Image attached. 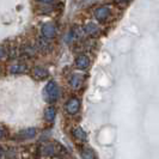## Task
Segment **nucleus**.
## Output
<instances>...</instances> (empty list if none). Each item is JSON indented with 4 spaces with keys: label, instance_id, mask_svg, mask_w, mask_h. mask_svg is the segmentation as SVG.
Here are the masks:
<instances>
[{
    "label": "nucleus",
    "instance_id": "1",
    "mask_svg": "<svg viewBox=\"0 0 159 159\" xmlns=\"http://www.w3.org/2000/svg\"><path fill=\"white\" fill-rule=\"evenodd\" d=\"M59 98V88L55 81H49L44 88V99L48 103H55Z\"/></svg>",
    "mask_w": 159,
    "mask_h": 159
},
{
    "label": "nucleus",
    "instance_id": "2",
    "mask_svg": "<svg viewBox=\"0 0 159 159\" xmlns=\"http://www.w3.org/2000/svg\"><path fill=\"white\" fill-rule=\"evenodd\" d=\"M80 109V102L78 98H71L66 104V111L70 115H75Z\"/></svg>",
    "mask_w": 159,
    "mask_h": 159
},
{
    "label": "nucleus",
    "instance_id": "3",
    "mask_svg": "<svg viewBox=\"0 0 159 159\" xmlns=\"http://www.w3.org/2000/svg\"><path fill=\"white\" fill-rule=\"evenodd\" d=\"M109 16H110V10H109V7H107V6H101V7H98L95 11L96 19L98 22H101V23H103L104 20H107Z\"/></svg>",
    "mask_w": 159,
    "mask_h": 159
},
{
    "label": "nucleus",
    "instance_id": "4",
    "mask_svg": "<svg viewBox=\"0 0 159 159\" xmlns=\"http://www.w3.org/2000/svg\"><path fill=\"white\" fill-rule=\"evenodd\" d=\"M41 32L46 39H53L56 34V29L52 23H46L42 25Z\"/></svg>",
    "mask_w": 159,
    "mask_h": 159
},
{
    "label": "nucleus",
    "instance_id": "5",
    "mask_svg": "<svg viewBox=\"0 0 159 159\" xmlns=\"http://www.w3.org/2000/svg\"><path fill=\"white\" fill-rule=\"evenodd\" d=\"M57 147H59L57 143H44V145L42 146L41 151H42V153H43L44 156H54V154H56V153L59 152Z\"/></svg>",
    "mask_w": 159,
    "mask_h": 159
},
{
    "label": "nucleus",
    "instance_id": "6",
    "mask_svg": "<svg viewBox=\"0 0 159 159\" xmlns=\"http://www.w3.org/2000/svg\"><path fill=\"white\" fill-rule=\"evenodd\" d=\"M75 66L78 70H86L90 66V59L86 55H79L75 59Z\"/></svg>",
    "mask_w": 159,
    "mask_h": 159
},
{
    "label": "nucleus",
    "instance_id": "7",
    "mask_svg": "<svg viewBox=\"0 0 159 159\" xmlns=\"http://www.w3.org/2000/svg\"><path fill=\"white\" fill-rule=\"evenodd\" d=\"M32 75L37 80H43L48 77V71L43 67H35L32 70Z\"/></svg>",
    "mask_w": 159,
    "mask_h": 159
},
{
    "label": "nucleus",
    "instance_id": "8",
    "mask_svg": "<svg viewBox=\"0 0 159 159\" xmlns=\"http://www.w3.org/2000/svg\"><path fill=\"white\" fill-rule=\"evenodd\" d=\"M73 135H74V138H75L77 140H79V141H86V138H88L85 130L81 127L74 128V129H73Z\"/></svg>",
    "mask_w": 159,
    "mask_h": 159
},
{
    "label": "nucleus",
    "instance_id": "9",
    "mask_svg": "<svg viewBox=\"0 0 159 159\" xmlns=\"http://www.w3.org/2000/svg\"><path fill=\"white\" fill-rule=\"evenodd\" d=\"M35 135H36V129H35V128H28V129H24V130H22V132L18 134V136H19L20 139H23V140H25V139H30V138H34Z\"/></svg>",
    "mask_w": 159,
    "mask_h": 159
},
{
    "label": "nucleus",
    "instance_id": "10",
    "mask_svg": "<svg viewBox=\"0 0 159 159\" xmlns=\"http://www.w3.org/2000/svg\"><path fill=\"white\" fill-rule=\"evenodd\" d=\"M56 116V109L54 107H48L44 110V119L47 120L48 122H53L55 120Z\"/></svg>",
    "mask_w": 159,
    "mask_h": 159
},
{
    "label": "nucleus",
    "instance_id": "11",
    "mask_svg": "<svg viewBox=\"0 0 159 159\" xmlns=\"http://www.w3.org/2000/svg\"><path fill=\"white\" fill-rule=\"evenodd\" d=\"M10 72L12 74H24L28 72V67L25 65H13V66H11Z\"/></svg>",
    "mask_w": 159,
    "mask_h": 159
},
{
    "label": "nucleus",
    "instance_id": "12",
    "mask_svg": "<svg viewBox=\"0 0 159 159\" xmlns=\"http://www.w3.org/2000/svg\"><path fill=\"white\" fill-rule=\"evenodd\" d=\"M80 156H81V159H96L95 152L91 148H81Z\"/></svg>",
    "mask_w": 159,
    "mask_h": 159
},
{
    "label": "nucleus",
    "instance_id": "13",
    "mask_svg": "<svg viewBox=\"0 0 159 159\" xmlns=\"http://www.w3.org/2000/svg\"><path fill=\"white\" fill-rule=\"evenodd\" d=\"M98 26L93 23H89L85 25V28H84V31L86 32L88 35H91V36H95L96 34L98 32Z\"/></svg>",
    "mask_w": 159,
    "mask_h": 159
},
{
    "label": "nucleus",
    "instance_id": "14",
    "mask_svg": "<svg viewBox=\"0 0 159 159\" xmlns=\"http://www.w3.org/2000/svg\"><path fill=\"white\" fill-rule=\"evenodd\" d=\"M81 80H83V77H80L78 74H74L70 79V84H71V86L73 89H78L80 86V84H81Z\"/></svg>",
    "mask_w": 159,
    "mask_h": 159
},
{
    "label": "nucleus",
    "instance_id": "15",
    "mask_svg": "<svg viewBox=\"0 0 159 159\" xmlns=\"http://www.w3.org/2000/svg\"><path fill=\"white\" fill-rule=\"evenodd\" d=\"M22 53L25 54V55H34L35 54V49L31 47V46H28V44H25L23 47V50H22Z\"/></svg>",
    "mask_w": 159,
    "mask_h": 159
},
{
    "label": "nucleus",
    "instance_id": "16",
    "mask_svg": "<svg viewBox=\"0 0 159 159\" xmlns=\"http://www.w3.org/2000/svg\"><path fill=\"white\" fill-rule=\"evenodd\" d=\"M39 43H40V44H39V47H40L41 49H43V50H47V47H48V44H49L48 42L40 40V41H39Z\"/></svg>",
    "mask_w": 159,
    "mask_h": 159
},
{
    "label": "nucleus",
    "instance_id": "17",
    "mask_svg": "<svg viewBox=\"0 0 159 159\" xmlns=\"http://www.w3.org/2000/svg\"><path fill=\"white\" fill-rule=\"evenodd\" d=\"M4 55H5V50H4V48L0 46V60L4 57Z\"/></svg>",
    "mask_w": 159,
    "mask_h": 159
},
{
    "label": "nucleus",
    "instance_id": "18",
    "mask_svg": "<svg viewBox=\"0 0 159 159\" xmlns=\"http://www.w3.org/2000/svg\"><path fill=\"white\" fill-rule=\"evenodd\" d=\"M2 154H4V150H2L1 146H0V159L2 158Z\"/></svg>",
    "mask_w": 159,
    "mask_h": 159
},
{
    "label": "nucleus",
    "instance_id": "19",
    "mask_svg": "<svg viewBox=\"0 0 159 159\" xmlns=\"http://www.w3.org/2000/svg\"><path fill=\"white\" fill-rule=\"evenodd\" d=\"M41 1H42V2H52L53 0H41Z\"/></svg>",
    "mask_w": 159,
    "mask_h": 159
},
{
    "label": "nucleus",
    "instance_id": "20",
    "mask_svg": "<svg viewBox=\"0 0 159 159\" xmlns=\"http://www.w3.org/2000/svg\"><path fill=\"white\" fill-rule=\"evenodd\" d=\"M2 136V130H1V128H0V138Z\"/></svg>",
    "mask_w": 159,
    "mask_h": 159
}]
</instances>
